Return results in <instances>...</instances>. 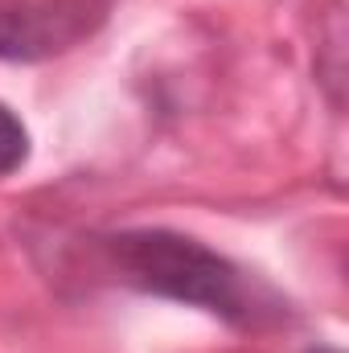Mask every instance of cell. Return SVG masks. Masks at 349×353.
<instances>
[{
  "instance_id": "1",
  "label": "cell",
  "mask_w": 349,
  "mask_h": 353,
  "mask_svg": "<svg viewBox=\"0 0 349 353\" xmlns=\"http://www.w3.org/2000/svg\"><path fill=\"white\" fill-rule=\"evenodd\" d=\"M119 275L152 296L181 300L218 316H239L247 308L243 279L218 251L173 234V230H128L107 243Z\"/></svg>"
},
{
  "instance_id": "2",
  "label": "cell",
  "mask_w": 349,
  "mask_h": 353,
  "mask_svg": "<svg viewBox=\"0 0 349 353\" xmlns=\"http://www.w3.org/2000/svg\"><path fill=\"white\" fill-rule=\"evenodd\" d=\"M90 0H0V58L66 50L90 29Z\"/></svg>"
},
{
  "instance_id": "3",
  "label": "cell",
  "mask_w": 349,
  "mask_h": 353,
  "mask_svg": "<svg viewBox=\"0 0 349 353\" xmlns=\"http://www.w3.org/2000/svg\"><path fill=\"white\" fill-rule=\"evenodd\" d=\"M25 157H29V132H25V123L0 103V176L17 173L21 165H25Z\"/></svg>"
},
{
  "instance_id": "4",
  "label": "cell",
  "mask_w": 349,
  "mask_h": 353,
  "mask_svg": "<svg viewBox=\"0 0 349 353\" xmlns=\"http://www.w3.org/2000/svg\"><path fill=\"white\" fill-rule=\"evenodd\" d=\"M308 353H337V350H308Z\"/></svg>"
}]
</instances>
